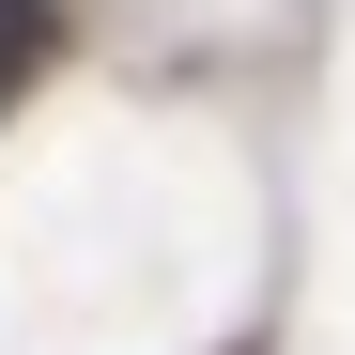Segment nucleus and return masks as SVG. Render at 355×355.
Returning <instances> with one entry per match:
<instances>
[{
    "label": "nucleus",
    "mask_w": 355,
    "mask_h": 355,
    "mask_svg": "<svg viewBox=\"0 0 355 355\" xmlns=\"http://www.w3.org/2000/svg\"><path fill=\"white\" fill-rule=\"evenodd\" d=\"M31 62H46V0H0V108H16Z\"/></svg>",
    "instance_id": "obj_1"
}]
</instances>
